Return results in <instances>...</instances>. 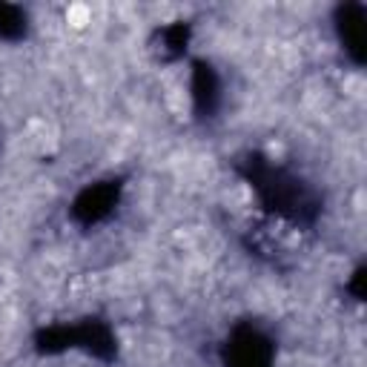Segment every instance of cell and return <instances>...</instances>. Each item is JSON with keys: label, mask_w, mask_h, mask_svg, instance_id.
<instances>
[{"label": "cell", "mask_w": 367, "mask_h": 367, "mask_svg": "<svg viewBox=\"0 0 367 367\" xmlns=\"http://www.w3.org/2000/svg\"><path fill=\"white\" fill-rule=\"evenodd\" d=\"M342 89H345L347 98L361 101V95H364V78L359 75V72H350V75H345V81H342Z\"/></svg>", "instance_id": "obj_2"}, {"label": "cell", "mask_w": 367, "mask_h": 367, "mask_svg": "<svg viewBox=\"0 0 367 367\" xmlns=\"http://www.w3.org/2000/svg\"><path fill=\"white\" fill-rule=\"evenodd\" d=\"M63 20H66L69 29H86V26L92 23V6H86V4H72V6L66 9Z\"/></svg>", "instance_id": "obj_1"}]
</instances>
